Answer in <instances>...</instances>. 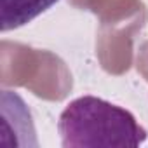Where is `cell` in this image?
I'll use <instances>...</instances> for the list:
<instances>
[{
    "mask_svg": "<svg viewBox=\"0 0 148 148\" xmlns=\"http://www.w3.org/2000/svg\"><path fill=\"white\" fill-rule=\"evenodd\" d=\"M58 131L64 148L139 146L146 141V131L131 112L94 96L71 101L59 115Z\"/></svg>",
    "mask_w": 148,
    "mask_h": 148,
    "instance_id": "obj_1",
    "label": "cell"
},
{
    "mask_svg": "<svg viewBox=\"0 0 148 148\" xmlns=\"http://www.w3.org/2000/svg\"><path fill=\"white\" fill-rule=\"evenodd\" d=\"M59 0H0V30L9 32L33 21Z\"/></svg>",
    "mask_w": 148,
    "mask_h": 148,
    "instance_id": "obj_2",
    "label": "cell"
}]
</instances>
